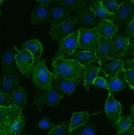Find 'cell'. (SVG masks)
Wrapping results in <instances>:
<instances>
[{"label": "cell", "mask_w": 134, "mask_h": 135, "mask_svg": "<svg viewBox=\"0 0 134 135\" xmlns=\"http://www.w3.org/2000/svg\"><path fill=\"white\" fill-rule=\"evenodd\" d=\"M125 75L126 79L130 86L133 90H134V69H125Z\"/></svg>", "instance_id": "cell-36"}, {"label": "cell", "mask_w": 134, "mask_h": 135, "mask_svg": "<svg viewBox=\"0 0 134 135\" xmlns=\"http://www.w3.org/2000/svg\"><path fill=\"white\" fill-rule=\"evenodd\" d=\"M32 74V83L39 90L52 89L53 84L57 78L55 74L48 69L44 60L34 64Z\"/></svg>", "instance_id": "cell-2"}, {"label": "cell", "mask_w": 134, "mask_h": 135, "mask_svg": "<svg viewBox=\"0 0 134 135\" xmlns=\"http://www.w3.org/2000/svg\"><path fill=\"white\" fill-rule=\"evenodd\" d=\"M131 68L134 69V59L130 60L126 59L124 61V69H128Z\"/></svg>", "instance_id": "cell-40"}, {"label": "cell", "mask_w": 134, "mask_h": 135, "mask_svg": "<svg viewBox=\"0 0 134 135\" xmlns=\"http://www.w3.org/2000/svg\"><path fill=\"white\" fill-rule=\"evenodd\" d=\"M76 22V17L73 16L59 25H51L49 34L53 40L61 41L73 32V27Z\"/></svg>", "instance_id": "cell-10"}, {"label": "cell", "mask_w": 134, "mask_h": 135, "mask_svg": "<svg viewBox=\"0 0 134 135\" xmlns=\"http://www.w3.org/2000/svg\"><path fill=\"white\" fill-rule=\"evenodd\" d=\"M102 5L109 13L115 14L118 8L124 2V0H100Z\"/></svg>", "instance_id": "cell-30"}, {"label": "cell", "mask_w": 134, "mask_h": 135, "mask_svg": "<svg viewBox=\"0 0 134 135\" xmlns=\"http://www.w3.org/2000/svg\"><path fill=\"white\" fill-rule=\"evenodd\" d=\"M116 135H134V126L132 125L126 131Z\"/></svg>", "instance_id": "cell-41"}, {"label": "cell", "mask_w": 134, "mask_h": 135, "mask_svg": "<svg viewBox=\"0 0 134 135\" xmlns=\"http://www.w3.org/2000/svg\"><path fill=\"white\" fill-rule=\"evenodd\" d=\"M95 54L100 68L105 66L109 60H117L112 45L111 38L100 37L99 48Z\"/></svg>", "instance_id": "cell-8"}, {"label": "cell", "mask_w": 134, "mask_h": 135, "mask_svg": "<svg viewBox=\"0 0 134 135\" xmlns=\"http://www.w3.org/2000/svg\"><path fill=\"white\" fill-rule=\"evenodd\" d=\"M124 1H126V0H124Z\"/></svg>", "instance_id": "cell-50"}, {"label": "cell", "mask_w": 134, "mask_h": 135, "mask_svg": "<svg viewBox=\"0 0 134 135\" xmlns=\"http://www.w3.org/2000/svg\"><path fill=\"white\" fill-rule=\"evenodd\" d=\"M122 110L120 103L116 100L113 93L110 92L105 104V112L113 127L116 128L117 123L120 119Z\"/></svg>", "instance_id": "cell-11"}, {"label": "cell", "mask_w": 134, "mask_h": 135, "mask_svg": "<svg viewBox=\"0 0 134 135\" xmlns=\"http://www.w3.org/2000/svg\"><path fill=\"white\" fill-rule=\"evenodd\" d=\"M0 83H1V77H0Z\"/></svg>", "instance_id": "cell-48"}, {"label": "cell", "mask_w": 134, "mask_h": 135, "mask_svg": "<svg viewBox=\"0 0 134 135\" xmlns=\"http://www.w3.org/2000/svg\"><path fill=\"white\" fill-rule=\"evenodd\" d=\"M54 4L57 5H64L72 8L83 5L87 2V0H52Z\"/></svg>", "instance_id": "cell-33"}, {"label": "cell", "mask_w": 134, "mask_h": 135, "mask_svg": "<svg viewBox=\"0 0 134 135\" xmlns=\"http://www.w3.org/2000/svg\"><path fill=\"white\" fill-rule=\"evenodd\" d=\"M129 44L127 49L124 55V57L126 56H130L134 59V37L128 38Z\"/></svg>", "instance_id": "cell-38"}, {"label": "cell", "mask_w": 134, "mask_h": 135, "mask_svg": "<svg viewBox=\"0 0 134 135\" xmlns=\"http://www.w3.org/2000/svg\"><path fill=\"white\" fill-rule=\"evenodd\" d=\"M127 35L128 38L134 37V17L130 24L128 26Z\"/></svg>", "instance_id": "cell-39"}, {"label": "cell", "mask_w": 134, "mask_h": 135, "mask_svg": "<svg viewBox=\"0 0 134 135\" xmlns=\"http://www.w3.org/2000/svg\"><path fill=\"white\" fill-rule=\"evenodd\" d=\"M39 127L43 129H53L57 126L48 118H44L39 123Z\"/></svg>", "instance_id": "cell-37"}, {"label": "cell", "mask_w": 134, "mask_h": 135, "mask_svg": "<svg viewBox=\"0 0 134 135\" xmlns=\"http://www.w3.org/2000/svg\"><path fill=\"white\" fill-rule=\"evenodd\" d=\"M64 57L74 60L84 67L93 62L97 61V58L95 53L88 51H80L77 50L72 54L66 55Z\"/></svg>", "instance_id": "cell-16"}, {"label": "cell", "mask_w": 134, "mask_h": 135, "mask_svg": "<svg viewBox=\"0 0 134 135\" xmlns=\"http://www.w3.org/2000/svg\"><path fill=\"white\" fill-rule=\"evenodd\" d=\"M10 97L13 105L22 108L26 106L27 104V93L22 87H18L10 94Z\"/></svg>", "instance_id": "cell-26"}, {"label": "cell", "mask_w": 134, "mask_h": 135, "mask_svg": "<svg viewBox=\"0 0 134 135\" xmlns=\"http://www.w3.org/2000/svg\"><path fill=\"white\" fill-rule=\"evenodd\" d=\"M4 1H5V0H0V5H2V2H3Z\"/></svg>", "instance_id": "cell-44"}, {"label": "cell", "mask_w": 134, "mask_h": 135, "mask_svg": "<svg viewBox=\"0 0 134 135\" xmlns=\"http://www.w3.org/2000/svg\"><path fill=\"white\" fill-rule=\"evenodd\" d=\"M132 124L131 117L129 116H122L119 119L117 125V134H119L127 129Z\"/></svg>", "instance_id": "cell-31"}, {"label": "cell", "mask_w": 134, "mask_h": 135, "mask_svg": "<svg viewBox=\"0 0 134 135\" xmlns=\"http://www.w3.org/2000/svg\"><path fill=\"white\" fill-rule=\"evenodd\" d=\"M19 80V76L16 72L6 74L4 76L0 91L5 94H12L18 87Z\"/></svg>", "instance_id": "cell-18"}, {"label": "cell", "mask_w": 134, "mask_h": 135, "mask_svg": "<svg viewBox=\"0 0 134 135\" xmlns=\"http://www.w3.org/2000/svg\"><path fill=\"white\" fill-rule=\"evenodd\" d=\"M96 28L101 37L112 38L117 33V28L113 22L105 20H100Z\"/></svg>", "instance_id": "cell-19"}, {"label": "cell", "mask_w": 134, "mask_h": 135, "mask_svg": "<svg viewBox=\"0 0 134 135\" xmlns=\"http://www.w3.org/2000/svg\"><path fill=\"white\" fill-rule=\"evenodd\" d=\"M23 50L28 51L33 55L35 64L41 61L42 55L43 52V48L41 42L36 39L30 40L22 45Z\"/></svg>", "instance_id": "cell-17"}, {"label": "cell", "mask_w": 134, "mask_h": 135, "mask_svg": "<svg viewBox=\"0 0 134 135\" xmlns=\"http://www.w3.org/2000/svg\"><path fill=\"white\" fill-rule=\"evenodd\" d=\"M93 85L100 88L109 90V83L108 79L106 77L98 76V77L95 79Z\"/></svg>", "instance_id": "cell-34"}, {"label": "cell", "mask_w": 134, "mask_h": 135, "mask_svg": "<svg viewBox=\"0 0 134 135\" xmlns=\"http://www.w3.org/2000/svg\"><path fill=\"white\" fill-rule=\"evenodd\" d=\"M40 4L44 6L48 7L52 2V0H36Z\"/></svg>", "instance_id": "cell-42"}, {"label": "cell", "mask_w": 134, "mask_h": 135, "mask_svg": "<svg viewBox=\"0 0 134 135\" xmlns=\"http://www.w3.org/2000/svg\"><path fill=\"white\" fill-rule=\"evenodd\" d=\"M131 117L132 118V120H134V105H132L131 106Z\"/></svg>", "instance_id": "cell-43"}, {"label": "cell", "mask_w": 134, "mask_h": 135, "mask_svg": "<svg viewBox=\"0 0 134 135\" xmlns=\"http://www.w3.org/2000/svg\"><path fill=\"white\" fill-rule=\"evenodd\" d=\"M26 121V117L21 114L13 124L10 135H23Z\"/></svg>", "instance_id": "cell-29"}, {"label": "cell", "mask_w": 134, "mask_h": 135, "mask_svg": "<svg viewBox=\"0 0 134 135\" xmlns=\"http://www.w3.org/2000/svg\"><path fill=\"white\" fill-rule=\"evenodd\" d=\"M131 1H132L133 3H134V0H131Z\"/></svg>", "instance_id": "cell-46"}, {"label": "cell", "mask_w": 134, "mask_h": 135, "mask_svg": "<svg viewBox=\"0 0 134 135\" xmlns=\"http://www.w3.org/2000/svg\"><path fill=\"white\" fill-rule=\"evenodd\" d=\"M23 108L14 105L0 106V135H10L12 126L22 114Z\"/></svg>", "instance_id": "cell-5"}, {"label": "cell", "mask_w": 134, "mask_h": 135, "mask_svg": "<svg viewBox=\"0 0 134 135\" xmlns=\"http://www.w3.org/2000/svg\"><path fill=\"white\" fill-rule=\"evenodd\" d=\"M123 69H124V61L117 59L106 65L102 69V70L106 77L112 78L115 77Z\"/></svg>", "instance_id": "cell-25"}, {"label": "cell", "mask_w": 134, "mask_h": 135, "mask_svg": "<svg viewBox=\"0 0 134 135\" xmlns=\"http://www.w3.org/2000/svg\"><path fill=\"white\" fill-rule=\"evenodd\" d=\"M16 60L19 70L26 78H29L35 64L32 54L27 50H19Z\"/></svg>", "instance_id": "cell-12"}, {"label": "cell", "mask_w": 134, "mask_h": 135, "mask_svg": "<svg viewBox=\"0 0 134 135\" xmlns=\"http://www.w3.org/2000/svg\"><path fill=\"white\" fill-rule=\"evenodd\" d=\"M109 91L112 93L120 91L126 87L128 86V84L126 79L125 75V69H123L114 78H109Z\"/></svg>", "instance_id": "cell-20"}, {"label": "cell", "mask_w": 134, "mask_h": 135, "mask_svg": "<svg viewBox=\"0 0 134 135\" xmlns=\"http://www.w3.org/2000/svg\"><path fill=\"white\" fill-rule=\"evenodd\" d=\"M79 35L78 31H74L66 38L60 41L59 50L53 58L52 62L58 58L72 54L79 47Z\"/></svg>", "instance_id": "cell-9"}, {"label": "cell", "mask_w": 134, "mask_h": 135, "mask_svg": "<svg viewBox=\"0 0 134 135\" xmlns=\"http://www.w3.org/2000/svg\"><path fill=\"white\" fill-rule=\"evenodd\" d=\"M133 122V123H134V125H133V126H134V120H133V122Z\"/></svg>", "instance_id": "cell-47"}, {"label": "cell", "mask_w": 134, "mask_h": 135, "mask_svg": "<svg viewBox=\"0 0 134 135\" xmlns=\"http://www.w3.org/2000/svg\"><path fill=\"white\" fill-rule=\"evenodd\" d=\"M79 28L92 30L96 28L99 23L96 15L91 8L90 2L73 8Z\"/></svg>", "instance_id": "cell-4"}, {"label": "cell", "mask_w": 134, "mask_h": 135, "mask_svg": "<svg viewBox=\"0 0 134 135\" xmlns=\"http://www.w3.org/2000/svg\"><path fill=\"white\" fill-rule=\"evenodd\" d=\"M55 74L57 78L74 79L84 76L85 68L74 60L64 57L52 62Z\"/></svg>", "instance_id": "cell-1"}, {"label": "cell", "mask_w": 134, "mask_h": 135, "mask_svg": "<svg viewBox=\"0 0 134 135\" xmlns=\"http://www.w3.org/2000/svg\"><path fill=\"white\" fill-rule=\"evenodd\" d=\"M83 79V76L74 79L57 78L54 83L53 87L59 89L64 94L71 95L76 89L78 85Z\"/></svg>", "instance_id": "cell-15"}, {"label": "cell", "mask_w": 134, "mask_h": 135, "mask_svg": "<svg viewBox=\"0 0 134 135\" xmlns=\"http://www.w3.org/2000/svg\"><path fill=\"white\" fill-rule=\"evenodd\" d=\"M78 31L79 33L78 48L95 54L99 48L101 37L96 27L92 30L79 28Z\"/></svg>", "instance_id": "cell-6"}, {"label": "cell", "mask_w": 134, "mask_h": 135, "mask_svg": "<svg viewBox=\"0 0 134 135\" xmlns=\"http://www.w3.org/2000/svg\"><path fill=\"white\" fill-rule=\"evenodd\" d=\"M72 9H73L66 5H58L49 12L48 22L53 26L64 23L72 17Z\"/></svg>", "instance_id": "cell-13"}, {"label": "cell", "mask_w": 134, "mask_h": 135, "mask_svg": "<svg viewBox=\"0 0 134 135\" xmlns=\"http://www.w3.org/2000/svg\"><path fill=\"white\" fill-rule=\"evenodd\" d=\"M18 50L15 45L6 51L2 56V67L3 72L6 74H9L15 72L17 67L16 56Z\"/></svg>", "instance_id": "cell-14"}, {"label": "cell", "mask_w": 134, "mask_h": 135, "mask_svg": "<svg viewBox=\"0 0 134 135\" xmlns=\"http://www.w3.org/2000/svg\"><path fill=\"white\" fill-rule=\"evenodd\" d=\"M89 2H91V1H93V0H87Z\"/></svg>", "instance_id": "cell-45"}, {"label": "cell", "mask_w": 134, "mask_h": 135, "mask_svg": "<svg viewBox=\"0 0 134 135\" xmlns=\"http://www.w3.org/2000/svg\"><path fill=\"white\" fill-rule=\"evenodd\" d=\"M70 133V124L67 122H64L51 129L48 135H69Z\"/></svg>", "instance_id": "cell-32"}, {"label": "cell", "mask_w": 134, "mask_h": 135, "mask_svg": "<svg viewBox=\"0 0 134 135\" xmlns=\"http://www.w3.org/2000/svg\"><path fill=\"white\" fill-rule=\"evenodd\" d=\"M96 132L94 123L87 122L84 125L73 129L69 135H96Z\"/></svg>", "instance_id": "cell-28"}, {"label": "cell", "mask_w": 134, "mask_h": 135, "mask_svg": "<svg viewBox=\"0 0 134 135\" xmlns=\"http://www.w3.org/2000/svg\"><path fill=\"white\" fill-rule=\"evenodd\" d=\"M134 17V3L124 1L115 14L113 23L117 28V34L127 37V28Z\"/></svg>", "instance_id": "cell-3"}, {"label": "cell", "mask_w": 134, "mask_h": 135, "mask_svg": "<svg viewBox=\"0 0 134 135\" xmlns=\"http://www.w3.org/2000/svg\"><path fill=\"white\" fill-rule=\"evenodd\" d=\"M112 43L117 59L124 57L129 44V38L117 33L111 38Z\"/></svg>", "instance_id": "cell-22"}, {"label": "cell", "mask_w": 134, "mask_h": 135, "mask_svg": "<svg viewBox=\"0 0 134 135\" xmlns=\"http://www.w3.org/2000/svg\"><path fill=\"white\" fill-rule=\"evenodd\" d=\"M84 73V86L86 90L90 89V86L93 84L95 79L98 77L101 68H97L91 64L86 65Z\"/></svg>", "instance_id": "cell-24"}, {"label": "cell", "mask_w": 134, "mask_h": 135, "mask_svg": "<svg viewBox=\"0 0 134 135\" xmlns=\"http://www.w3.org/2000/svg\"><path fill=\"white\" fill-rule=\"evenodd\" d=\"M64 94L59 89L53 87L52 89H41L34 96L33 104L40 110L44 105L49 106L59 104L60 99L64 97Z\"/></svg>", "instance_id": "cell-7"}, {"label": "cell", "mask_w": 134, "mask_h": 135, "mask_svg": "<svg viewBox=\"0 0 134 135\" xmlns=\"http://www.w3.org/2000/svg\"><path fill=\"white\" fill-rule=\"evenodd\" d=\"M91 8L95 13L96 16L102 20H105L113 22L115 19V14H111L103 6L100 0H93L90 2Z\"/></svg>", "instance_id": "cell-23"}, {"label": "cell", "mask_w": 134, "mask_h": 135, "mask_svg": "<svg viewBox=\"0 0 134 135\" xmlns=\"http://www.w3.org/2000/svg\"><path fill=\"white\" fill-rule=\"evenodd\" d=\"M49 12L48 7L41 5L37 6L32 12L30 15V24L38 25L48 22Z\"/></svg>", "instance_id": "cell-21"}, {"label": "cell", "mask_w": 134, "mask_h": 135, "mask_svg": "<svg viewBox=\"0 0 134 135\" xmlns=\"http://www.w3.org/2000/svg\"><path fill=\"white\" fill-rule=\"evenodd\" d=\"M13 105L10 94H5L0 91V106L8 107Z\"/></svg>", "instance_id": "cell-35"}, {"label": "cell", "mask_w": 134, "mask_h": 135, "mask_svg": "<svg viewBox=\"0 0 134 135\" xmlns=\"http://www.w3.org/2000/svg\"><path fill=\"white\" fill-rule=\"evenodd\" d=\"M90 116V115L87 111L74 113L70 123V132L85 124L88 122Z\"/></svg>", "instance_id": "cell-27"}, {"label": "cell", "mask_w": 134, "mask_h": 135, "mask_svg": "<svg viewBox=\"0 0 134 135\" xmlns=\"http://www.w3.org/2000/svg\"><path fill=\"white\" fill-rule=\"evenodd\" d=\"M0 14H1V11H0Z\"/></svg>", "instance_id": "cell-49"}]
</instances>
